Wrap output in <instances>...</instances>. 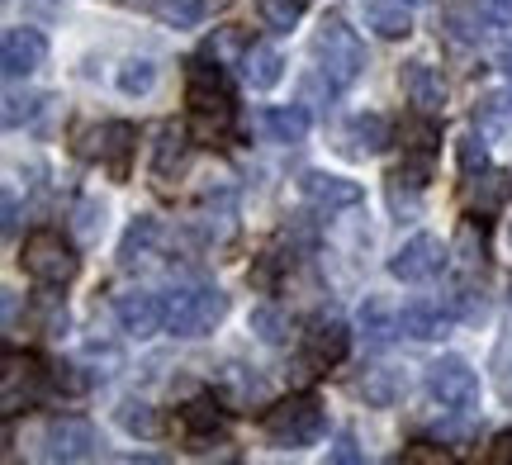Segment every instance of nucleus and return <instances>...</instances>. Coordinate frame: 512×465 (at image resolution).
Returning a JSON list of instances; mask_svg holds the SVG:
<instances>
[{
    "label": "nucleus",
    "instance_id": "f257e3e1",
    "mask_svg": "<svg viewBox=\"0 0 512 465\" xmlns=\"http://www.w3.org/2000/svg\"><path fill=\"white\" fill-rule=\"evenodd\" d=\"M313 57H318V72L328 76L337 91H347L361 81L366 72V48H361V38L351 29L347 19L328 15L318 24V34H313Z\"/></svg>",
    "mask_w": 512,
    "mask_h": 465
},
{
    "label": "nucleus",
    "instance_id": "f03ea898",
    "mask_svg": "<svg viewBox=\"0 0 512 465\" xmlns=\"http://www.w3.org/2000/svg\"><path fill=\"white\" fill-rule=\"evenodd\" d=\"M185 100H190V110H195L204 133L228 129V119H233V91H228V76H223L219 57H214V62L195 57V62L185 67Z\"/></svg>",
    "mask_w": 512,
    "mask_h": 465
},
{
    "label": "nucleus",
    "instance_id": "7ed1b4c3",
    "mask_svg": "<svg viewBox=\"0 0 512 465\" xmlns=\"http://www.w3.org/2000/svg\"><path fill=\"white\" fill-rule=\"evenodd\" d=\"M19 266H24V276H29V280H38V285L57 290V285L76 280L81 257H76V247L62 238V233H53V228H38V233H29V238H24V247H19Z\"/></svg>",
    "mask_w": 512,
    "mask_h": 465
},
{
    "label": "nucleus",
    "instance_id": "20e7f679",
    "mask_svg": "<svg viewBox=\"0 0 512 465\" xmlns=\"http://www.w3.org/2000/svg\"><path fill=\"white\" fill-rule=\"evenodd\" d=\"M261 428L280 451H304L323 437V404L313 394H290L285 404H275L261 418Z\"/></svg>",
    "mask_w": 512,
    "mask_h": 465
},
{
    "label": "nucleus",
    "instance_id": "39448f33",
    "mask_svg": "<svg viewBox=\"0 0 512 465\" xmlns=\"http://www.w3.org/2000/svg\"><path fill=\"white\" fill-rule=\"evenodd\" d=\"M228 314V295L214 290V285H190V290H176L166 299V328L171 337H204L214 333Z\"/></svg>",
    "mask_w": 512,
    "mask_h": 465
},
{
    "label": "nucleus",
    "instance_id": "423d86ee",
    "mask_svg": "<svg viewBox=\"0 0 512 465\" xmlns=\"http://www.w3.org/2000/svg\"><path fill=\"white\" fill-rule=\"evenodd\" d=\"M422 385H427V394L437 399L441 409L451 413H470L479 404V375L470 371L465 356H437L427 366V375H422Z\"/></svg>",
    "mask_w": 512,
    "mask_h": 465
},
{
    "label": "nucleus",
    "instance_id": "0eeeda50",
    "mask_svg": "<svg viewBox=\"0 0 512 465\" xmlns=\"http://www.w3.org/2000/svg\"><path fill=\"white\" fill-rule=\"evenodd\" d=\"M446 257H451L446 242L432 238V233H418L389 257V276L403 280V285H422V280H437L446 271Z\"/></svg>",
    "mask_w": 512,
    "mask_h": 465
},
{
    "label": "nucleus",
    "instance_id": "6e6552de",
    "mask_svg": "<svg viewBox=\"0 0 512 465\" xmlns=\"http://www.w3.org/2000/svg\"><path fill=\"white\" fill-rule=\"evenodd\" d=\"M133 148H138V129H133L128 119H110V124H100V129H91V133H86V143H81V152H86V157H95V162L110 171L114 181H124V176H128Z\"/></svg>",
    "mask_w": 512,
    "mask_h": 465
},
{
    "label": "nucleus",
    "instance_id": "1a4fd4ad",
    "mask_svg": "<svg viewBox=\"0 0 512 465\" xmlns=\"http://www.w3.org/2000/svg\"><path fill=\"white\" fill-rule=\"evenodd\" d=\"M100 451V432L86 418H53L43 432V461H91Z\"/></svg>",
    "mask_w": 512,
    "mask_h": 465
},
{
    "label": "nucleus",
    "instance_id": "9d476101",
    "mask_svg": "<svg viewBox=\"0 0 512 465\" xmlns=\"http://www.w3.org/2000/svg\"><path fill=\"white\" fill-rule=\"evenodd\" d=\"M351 352V333L342 318H313L309 333H304V361H299V375L309 380V366H337L342 356Z\"/></svg>",
    "mask_w": 512,
    "mask_h": 465
},
{
    "label": "nucleus",
    "instance_id": "9b49d317",
    "mask_svg": "<svg viewBox=\"0 0 512 465\" xmlns=\"http://www.w3.org/2000/svg\"><path fill=\"white\" fill-rule=\"evenodd\" d=\"M114 318H119V328L128 337H157L166 328V304L157 295H143V290H133V295H119L114 299Z\"/></svg>",
    "mask_w": 512,
    "mask_h": 465
},
{
    "label": "nucleus",
    "instance_id": "f8f14e48",
    "mask_svg": "<svg viewBox=\"0 0 512 465\" xmlns=\"http://www.w3.org/2000/svg\"><path fill=\"white\" fill-rule=\"evenodd\" d=\"M48 62V38L29 29V24H19V29H5V43H0V67L5 76H29L38 72Z\"/></svg>",
    "mask_w": 512,
    "mask_h": 465
},
{
    "label": "nucleus",
    "instance_id": "ddd939ff",
    "mask_svg": "<svg viewBox=\"0 0 512 465\" xmlns=\"http://www.w3.org/2000/svg\"><path fill=\"white\" fill-rule=\"evenodd\" d=\"M299 190H304V200L318 209H356L361 200H366V190L356 186V181H347V176H328V171H304L299 176Z\"/></svg>",
    "mask_w": 512,
    "mask_h": 465
},
{
    "label": "nucleus",
    "instance_id": "4468645a",
    "mask_svg": "<svg viewBox=\"0 0 512 465\" xmlns=\"http://www.w3.org/2000/svg\"><path fill=\"white\" fill-rule=\"evenodd\" d=\"M441 24H446V34L456 38V43H479L489 29H498L484 0H456V5H446Z\"/></svg>",
    "mask_w": 512,
    "mask_h": 465
},
{
    "label": "nucleus",
    "instance_id": "2eb2a0df",
    "mask_svg": "<svg viewBox=\"0 0 512 465\" xmlns=\"http://www.w3.org/2000/svg\"><path fill=\"white\" fill-rule=\"evenodd\" d=\"M451 318H456L451 309H441V304H427V299H413V304H403L399 333L418 337V342H437V337H446Z\"/></svg>",
    "mask_w": 512,
    "mask_h": 465
},
{
    "label": "nucleus",
    "instance_id": "dca6fc26",
    "mask_svg": "<svg viewBox=\"0 0 512 465\" xmlns=\"http://www.w3.org/2000/svg\"><path fill=\"white\" fill-rule=\"evenodd\" d=\"M181 428H185L190 451H209L214 442H223V413L209 399H195V404L181 409Z\"/></svg>",
    "mask_w": 512,
    "mask_h": 465
},
{
    "label": "nucleus",
    "instance_id": "f3484780",
    "mask_svg": "<svg viewBox=\"0 0 512 465\" xmlns=\"http://www.w3.org/2000/svg\"><path fill=\"white\" fill-rule=\"evenodd\" d=\"M403 95H408L422 114H437L441 105H446L441 72H437V67H427V62H408V67H403Z\"/></svg>",
    "mask_w": 512,
    "mask_h": 465
},
{
    "label": "nucleus",
    "instance_id": "a211bd4d",
    "mask_svg": "<svg viewBox=\"0 0 512 465\" xmlns=\"http://www.w3.org/2000/svg\"><path fill=\"white\" fill-rule=\"evenodd\" d=\"M185 157H190V138H185V129L162 124V129H157V143H152V176L166 186V181L185 167Z\"/></svg>",
    "mask_w": 512,
    "mask_h": 465
},
{
    "label": "nucleus",
    "instance_id": "6ab92c4d",
    "mask_svg": "<svg viewBox=\"0 0 512 465\" xmlns=\"http://www.w3.org/2000/svg\"><path fill=\"white\" fill-rule=\"evenodd\" d=\"M261 124H266V133H271L275 143H285V148L309 138V110H304V105H275V110L261 114Z\"/></svg>",
    "mask_w": 512,
    "mask_h": 465
},
{
    "label": "nucleus",
    "instance_id": "aec40b11",
    "mask_svg": "<svg viewBox=\"0 0 512 465\" xmlns=\"http://www.w3.org/2000/svg\"><path fill=\"white\" fill-rule=\"evenodd\" d=\"M242 72H247V81H252L256 91H271L275 81L285 76V57L275 53L271 43H256V48L242 53Z\"/></svg>",
    "mask_w": 512,
    "mask_h": 465
},
{
    "label": "nucleus",
    "instance_id": "412c9836",
    "mask_svg": "<svg viewBox=\"0 0 512 465\" xmlns=\"http://www.w3.org/2000/svg\"><path fill=\"white\" fill-rule=\"evenodd\" d=\"M512 200V176L508 171H479L475 186H470V205L479 214H498Z\"/></svg>",
    "mask_w": 512,
    "mask_h": 465
},
{
    "label": "nucleus",
    "instance_id": "4be33fe9",
    "mask_svg": "<svg viewBox=\"0 0 512 465\" xmlns=\"http://www.w3.org/2000/svg\"><path fill=\"white\" fill-rule=\"evenodd\" d=\"M370 29L380 38H408L413 34V15H408V0H375L366 10Z\"/></svg>",
    "mask_w": 512,
    "mask_h": 465
},
{
    "label": "nucleus",
    "instance_id": "5701e85b",
    "mask_svg": "<svg viewBox=\"0 0 512 465\" xmlns=\"http://www.w3.org/2000/svg\"><path fill=\"white\" fill-rule=\"evenodd\" d=\"M347 143H351V152H384L389 148V124H384L380 114H356L351 119V129H347Z\"/></svg>",
    "mask_w": 512,
    "mask_h": 465
},
{
    "label": "nucleus",
    "instance_id": "b1692460",
    "mask_svg": "<svg viewBox=\"0 0 512 465\" xmlns=\"http://www.w3.org/2000/svg\"><path fill=\"white\" fill-rule=\"evenodd\" d=\"M399 138H403V152H422V157H437L441 133H437V124H432V114L418 110L413 119H403Z\"/></svg>",
    "mask_w": 512,
    "mask_h": 465
},
{
    "label": "nucleus",
    "instance_id": "393cba45",
    "mask_svg": "<svg viewBox=\"0 0 512 465\" xmlns=\"http://www.w3.org/2000/svg\"><path fill=\"white\" fill-rule=\"evenodd\" d=\"M361 394H366L370 409H394L403 399V375L399 371H370L361 380Z\"/></svg>",
    "mask_w": 512,
    "mask_h": 465
},
{
    "label": "nucleus",
    "instance_id": "a878e982",
    "mask_svg": "<svg viewBox=\"0 0 512 465\" xmlns=\"http://www.w3.org/2000/svg\"><path fill=\"white\" fill-rule=\"evenodd\" d=\"M152 238H157V219H133V224H128V233H124V242H119V261H124V266H138V261L147 257V252H152Z\"/></svg>",
    "mask_w": 512,
    "mask_h": 465
},
{
    "label": "nucleus",
    "instance_id": "bb28decb",
    "mask_svg": "<svg viewBox=\"0 0 512 465\" xmlns=\"http://www.w3.org/2000/svg\"><path fill=\"white\" fill-rule=\"evenodd\" d=\"M475 124L484 138H498V133L512 124V95H484L475 110Z\"/></svg>",
    "mask_w": 512,
    "mask_h": 465
},
{
    "label": "nucleus",
    "instance_id": "cd10ccee",
    "mask_svg": "<svg viewBox=\"0 0 512 465\" xmlns=\"http://www.w3.org/2000/svg\"><path fill=\"white\" fill-rule=\"evenodd\" d=\"M361 333H366L370 347H384L389 337L399 333V318H389V314H384V309H380V299H366V304H361Z\"/></svg>",
    "mask_w": 512,
    "mask_h": 465
},
{
    "label": "nucleus",
    "instance_id": "c85d7f7f",
    "mask_svg": "<svg viewBox=\"0 0 512 465\" xmlns=\"http://www.w3.org/2000/svg\"><path fill=\"white\" fill-rule=\"evenodd\" d=\"M114 81H119V91H124V95H147L152 86H157V67H152L147 57H128Z\"/></svg>",
    "mask_w": 512,
    "mask_h": 465
},
{
    "label": "nucleus",
    "instance_id": "c756f323",
    "mask_svg": "<svg viewBox=\"0 0 512 465\" xmlns=\"http://www.w3.org/2000/svg\"><path fill=\"white\" fill-rule=\"evenodd\" d=\"M162 24H176V29H195L204 19V0H157L152 5Z\"/></svg>",
    "mask_w": 512,
    "mask_h": 465
},
{
    "label": "nucleus",
    "instance_id": "7c9ffc66",
    "mask_svg": "<svg viewBox=\"0 0 512 465\" xmlns=\"http://www.w3.org/2000/svg\"><path fill=\"white\" fill-rule=\"evenodd\" d=\"M119 428L128 437H157V413L138 404V399H128V404H119Z\"/></svg>",
    "mask_w": 512,
    "mask_h": 465
},
{
    "label": "nucleus",
    "instance_id": "2f4dec72",
    "mask_svg": "<svg viewBox=\"0 0 512 465\" xmlns=\"http://www.w3.org/2000/svg\"><path fill=\"white\" fill-rule=\"evenodd\" d=\"M72 233H76V242H95L105 233V209L95 205V200H81L72 209Z\"/></svg>",
    "mask_w": 512,
    "mask_h": 465
},
{
    "label": "nucleus",
    "instance_id": "473e14b6",
    "mask_svg": "<svg viewBox=\"0 0 512 465\" xmlns=\"http://www.w3.org/2000/svg\"><path fill=\"white\" fill-rule=\"evenodd\" d=\"M299 10H304V0H261V19L271 24L275 34H285V29H294V19H299Z\"/></svg>",
    "mask_w": 512,
    "mask_h": 465
},
{
    "label": "nucleus",
    "instance_id": "72a5a7b5",
    "mask_svg": "<svg viewBox=\"0 0 512 465\" xmlns=\"http://www.w3.org/2000/svg\"><path fill=\"white\" fill-rule=\"evenodd\" d=\"M43 100H48V95H15V91H10V95H5V129H19V124H24V119L43 105Z\"/></svg>",
    "mask_w": 512,
    "mask_h": 465
},
{
    "label": "nucleus",
    "instance_id": "f704fd0d",
    "mask_svg": "<svg viewBox=\"0 0 512 465\" xmlns=\"http://www.w3.org/2000/svg\"><path fill=\"white\" fill-rule=\"evenodd\" d=\"M460 257H465V266H484V233L475 228V219L460 224Z\"/></svg>",
    "mask_w": 512,
    "mask_h": 465
},
{
    "label": "nucleus",
    "instance_id": "c9c22d12",
    "mask_svg": "<svg viewBox=\"0 0 512 465\" xmlns=\"http://www.w3.org/2000/svg\"><path fill=\"white\" fill-rule=\"evenodd\" d=\"M252 328L261 333V342H285V318L275 314V309H256Z\"/></svg>",
    "mask_w": 512,
    "mask_h": 465
},
{
    "label": "nucleus",
    "instance_id": "e433bc0d",
    "mask_svg": "<svg viewBox=\"0 0 512 465\" xmlns=\"http://www.w3.org/2000/svg\"><path fill=\"white\" fill-rule=\"evenodd\" d=\"M456 157H460V171H465V176L484 171V143H479V138H460V143H456Z\"/></svg>",
    "mask_w": 512,
    "mask_h": 465
},
{
    "label": "nucleus",
    "instance_id": "4c0bfd02",
    "mask_svg": "<svg viewBox=\"0 0 512 465\" xmlns=\"http://www.w3.org/2000/svg\"><path fill=\"white\" fill-rule=\"evenodd\" d=\"M228 380H233V390H238V399H242V404H247V399H261V394H266V385H261L256 375H242L238 366L228 371Z\"/></svg>",
    "mask_w": 512,
    "mask_h": 465
},
{
    "label": "nucleus",
    "instance_id": "58836bf2",
    "mask_svg": "<svg viewBox=\"0 0 512 465\" xmlns=\"http://www.w3.org/2000/svg\"><path fill=\"white\" fill-rule=\"evenodd\" d=\"M332 461H337V465H356V461H361V451H356V437H351V432H342V437H337Z\"/></svg>",
    "mask_w": 512,
    "mask_h": 465
},
{
    "label": "nucleus",
    "instance_id": "ea45409f",
    "mask_svg": "<svg viewBox=\"0 0 512 465\" xmlns=\"http://www.w3.org/2000/svg\"><path fill=\"white\" fill-rule=\"evenodd\" d=\"M489 461H494V465H512V432L494 437V451H489Z\"/></svg>",
    "mask_w": 512,
    "mask_h": 465
},
{
    "label": "nucleus",
    "instance_id": "a19ab883",
    "mask_svg": "<svg viewBox=\"0 0 512 465\" xmlns=\"http://www.w3.org/2000/svg\"><path fill=\"white\" fill-rule=\"evenodd\" d=\"M484 5H489V15H494L498 29H508L512 24V0H484Z\"/></svg>",
    "mask_w": 512,
    "mask_h": 465
},
{
    "label": "nucleus",
    "instance_id": "79ce46f5",
    "mask_svg": "<svg viewBox=\"0 0 512 465\" xmlns=\"http://www.w3.org/2000/svg\"><path fill=\"white\" fill-rule=\"evenodd\" d=\"M403 461H427V465H446L451 456L446 451H422V447H413V451H403Z\"/></svg>",
    "mask_w": 512,
    "mask_h": 465
},
{
    "label": "nucleus",
    "instance_id": "37998d69",
    "mask_svg": "<svg viewBox=\"0 0 512 465\" xmlns=\"http://www.w3.org/2000/svg\"><path fill=\"white\" fill-rule=\"evenodd\" d=\"M15 224H19V200L5 190V233H15Z\"/></svg>",
    "mask_w": 512,
    "mask_h": 465
},
{
    "label": "nucleus",
    "instance_id": "c03bdc74",
    "mask_svg": "<svg viewBox=\"0 0 512 465\" xmlns=\"http://www.w3.org/2000/svg\"><path fill=\"white\" fill-rule=\"evenodd\" d=\"M498 67L508 72V81H512V43H503V53H498Z\"/></svg>",
    "mask_w": 512,
    "mask_h": 465
},
{
    "label": "nucleus",
    "instance_id": "a18cd8bd",
    "mask_svg": "<svg viewBox=\"0 0 512 465\" xmlns=\"http://www.w3.org/2000/svg\"><path fill=\"white\" fill-rule=\"evenodd\" d=\"M408 5H418V0H408Z\"/></svg>",
    "mask_w": 512,
    "mask_h": 465
}]
</instances>
